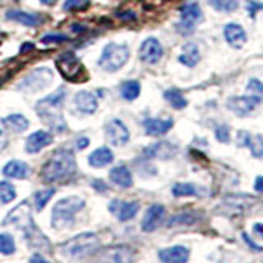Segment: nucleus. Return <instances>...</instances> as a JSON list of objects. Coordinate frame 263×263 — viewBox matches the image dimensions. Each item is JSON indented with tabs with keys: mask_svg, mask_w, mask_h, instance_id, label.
I'll return each instance as SVG.
<instances>
[{
	"mask_svg": "<svg viewBox=\"0 0 263 263\" xmlns=\"http://www.w3.org/2000/svg\"><path fill=\"white\" fill-rule=\"evenodd\" d=\"M66 92L64 89H58L56 92L46 96L36 102V114L46 125L54 132H63L66 128V122L63 119V102Z\"/></svg>",
	"mask_w": 263,
	"mask_h": 263,
	"instance_id": "obj_1",
	"label": "nucleus"
},
{
	"mask_svg": "<svg viewBox=\"0 0 263 263\" xmlns=\"http://www.w3.org/2000/svg\"><path fill=\"white\" fill-rule=\"evenodd\" d=\"M76 173V158L69 150H58L41 170V178L46 183H58L71 178Z\"/></svg>",
	"mask_w": 263,
	"mask_h": 263,
	"instance_id": "obj_2",
	"label": "nucleus"
},
{
	"mask_svg": "<svg viewBox=\"0 0 263 263\" xmlns=\"http://www.w3.org/2000/svg\"><path fill=\"white\" fill-rule=\"evenodd\" d=\"M101 249V240L92 232L79 234L60 245V252L69 258H86Z\"/></svg>",
	"mask_w": 263,
	"mask_h": 263,
	"instance_id": "obj_3",
	"label": "nucleus"
},
{
	"mask_svg": "<svg viewBox=\"0 0 263 263\" xmlns=\"http://www.w3.org/2000/svg\"><path fill=\"white\" fill-rule=\"evenodd\" d=\"M82 208H84V199L79 196H69L58 201L51 212V226L58 230L71 227L76 219V214Z\"/></svg>",
	"mask_w": 263,
	"mask_h": 263,
	"instance_id": "obj_4",
	"label": "nucleus"
},
{
	"mask_svg": "<svg viewBox=\"0 0 263 263\" xmlns=\"http://www.w3.org/2000/svg\"><path fill=\"white\" fill-rule=\"evenodd\" d=\"M130 58V49L127 45L120 43H109L102 49L99 66L107 72H117L127 64Z\"/></svg>",
	"mask_w": 263,
	"mask_h": 263,
	"instance_id": "obj_5",
	"label": "nucleus"
},
{
	"mask_svg": "<svg viewBox=\"0 0 263 263\" xmlns=\"http://www.w3.org/2000/svg\"><path fill=\"white\" fill-rule=\"evenodd\" d=\"M179 16L181 20L176 25L178 31H181L183 35H189L196 30V25L202 20V8L197 2H189L179 7Z\"/></svg>",
	"mask_w": 263,
	"mask_h": 263,
	"instance_id": "obj_6",
	"label": "nucleus"
},
{
	"mask_svg": "<svg viewBox=\"0 0 263 263\" xmlns=\"http://www.w3.org/2000/svg\"><path fill=\"white\" fill-rule=\"evenodd\" d=\"M53 82V71L48 68H38L33 72H30L25 78L16 89L25 90V92H38L41 89H46Z\"/></svg>",
	"mask_w": 263,
	"mask_h": 263,
	"instance_id": "obj_7",
	"label": "nucleus"
},
{
	"mask_svg": "<svg viewBox=\"0 0 263 263\" xmlns=\"http://www.w3.org/2000/svg\"><path fill=\"white\" fill-rule=\"evenodd\" d=\"M56 68L68 81H78V78L82 74V64L72 51H66L58 56Z\"/></svg>",
	"mask_w": 263,
	"mask_h": 263,
	"instance_id": "obj_8",
	"label": "nucleus"
},
{
	"mask_svg": "<svg viewBox=\"0 0 263 263\" xmlns=\"http://www.w3.org/2000/svg\"><path fill=\"white\" fill-rule=\"evenodd\" d=\"M105 138L114 146H123L128 143L130 132L120 119H110L105 123Z\"/></svg>",
	"mask_w": 263,
	"mask_h": 263,
	"instance_id": "obj_9",
	"label": "nucleus"
},
{
	"mask_svg": "<svg viewBox=\"0 0 263 263\" xmlns=\"http://www.w3.org/2000/svg\"><path fill=\"white\" fill-rule=\"evenodd\" d=\"M4 226H16L18 229H27L28 226L33 224V217H31V211H30V204L27 201H23L22 204L16 205L15 209H12L7 214V217L2 222Z\"/></svg>",
	"mask_w": 263,
	"mask_h": 263,
	"instance_id": "obj_10",
	"label": "nucleus"
},
{
	"mask_svg": "<svg viewBox=\"0 0 263 263\" xmlns=\"http://www.w3.org/2000/svg\"><path fill=\"white\" fill-rule=\"evenodd\" d=\"M260 102L261 101L258 97H253L250 94L235 96V97H230L227 101V109L232 110L235 115H238V117H245V115L252 114L255 109H257Z\"/></svg>",
	"mask_w": 263,
	"mask_h": 263,
	"instance_id": "obj_11",
	"label": "nucleus"
},
{
	"mask_svg": "<svg viewBox=\"0 0 263 263\" xmlns=\"http://www.w3.org/2000/svg\"><path fill=\"white\" fill-rule=\"evenodd\" d=\"M138 56L145 64H156L163 58V46L156 38H146L140 45Z\"/></svg>",
	"mask_w": 263,
	"mask_h": 263,
	"instance_id": "obj_12",
	"label": "nucleus"
},
{
	"mask_svg": "<svg viewBox=\"0 0 263 263\" xmlns=\"http://www.w3.org/2000/svg\"><path fill=\"white\" fill-rule=\"evenodd\" d=\"M178 153V146L171 142H158L153 145H148L146 148H143V158L146 160H171L175 158Z\"/></svg>",
	"mask_w": 263,
	"mask_h": 263,
	"instance_id": "obj_13",
	"label": "nucleus"
},
{
	"mask_svg": "<svg viewBox=\"0 0 263 263\" xmlns=\"http://www.w3.org/2000/svg\"><path fill=\"white\" fill-rule=\"evenodd\" d=\"M164 216H166V208L163 204H152L142 219V230L143 232H153L163 224Z\"/></svg>",
	"mask_w": 263,
	"mask_h": 263,
	"instance_id": "obj_14",
	"label": "nucleus"
},
{
	"mask_svg": "<svg viewBox=\"0 0 263 263\" xmlns=\"http://www.w3.org/2000/svg\"><path fill=\"white\" fill-rule=\"evenodd\" d=\"M109 211L117 216L119 220L122 222H127L134 219L138 211H140V204L137 201H119V199H114L109 204Z\"/></svg>",
	"mask_w": 263,
	"mask_h": 263,
	"instance_id": "obj_15",
	"label": "nucleus"
},
{
	"mask_svg": "<svg viewBox=\"0 0 263 263\" xmlns=\"http://www.w3.org/2000/svg\"><path fill=\"white\" fill-rule=\"evenodd\" d=\"M99 258L104 261H114V263H127L134 260V250L127 245H114L101 252Z\"/></svg>",
	"mask_w": 263,
	"mask_h": 263,
	"instance_id": "obj_16",
	"label": "nucleus"
},
{
	"mask_svg": "<svg viewBox=\"0 0 263 263\" xmlns=\"http://www.w3.org/2000/svg\"><path fill=\"white\" fill-rule=\"evenodd\" d=\"M191 257V250L184 245H173L161 249L158 252V258L163 263H186Z\"/></svg>",
	"mask_w": 263,
	"mask_h": 263,
	"instance_id": "obj_17",
	"label": "nucleus"
},
{
	"mask_svg": "<svg viewBox=\"0 0 263 263\" xmlns=\"http://www.w3.org/2000/svg\"><path fill=\"white\" fill-rule=\"evenodd\" d=\"M23 232H25V240H27V243L31 247V249H35V250H49L51 249V243H49L48 237L41 232L35 224H31L27 229H23Z\"/></svg>",
	"mask_w": 263,
	"mask_h": 263,
	"instance_id": "obj_18",
	"label": "nucleus"
},
{
	"mask_svg": "<svg viewBox=\"0 0 263 263\" xmlns=\"http://www.w3.org/2000/svg\"><path fill=\"white\" fill-rule=\"evenodd\" d=\"M175 122L171 117L166 119H145L143 127H145V134L150 137H163L166 135L168 132L173 128Z\"/></svg>",
	"mask_w": 263,
	"mask_h": 263,
	"instance_id": "obj_19",
	"label": "nucleus"
},
{
	"mask_svg": "<svg viewBox=\"0 0 263 263\" xmlns=\"http://www.w3.org/2000/svg\"><path fill=\"white\" fill-rule=\"evenodd\" d=\"M224 38L232 48H242L247 43V33L240 23H227L224 28Z\"/></svg>",
	"mask_w": 263,
	"mask_h": 263,
	"instance_id": "obj_20",
	"label": "nucleus"
},
{
	"mask_svg": "<svg viewBox=\"0 0 263 263\" xmlns=\"http://www.w3.org/2000/svg\"><path fill=\"white\" fill-rule=\"evenodd\" d=\"M51 142H53L51 134H48L45 130H38L27 138V142H25V152L31 153V155L38 153L40 150H43V148L48 146Z\"/></svg>",
	"mask_w": 263,
	"mask_h": 263,
	"instance_id": "obj_21",
	"label": "nucleus"
},
{
	"mask_svg": "<svg viewBox=\"0 0 263 263\" xmlns=\"http://www.w3.org/2000/svg\"><path fill=\"white\" fill-rule=\"evenodd\" d=\"M109 178L115 186L123 187V189H128V187H132V184H134L132 171L125 166V164H117V166H114L109 173Z\"/></svg>",
	"mask_w": 263,
	"mask_h": 263,
	"instance_id": "obj_22",
	"label": "nucleus"
},
{
	"mask_svg": "<svg viewBox=\"0 0 263 263\" xmlns=\"http://www.w3.org/2000/svg\"><path fill=\"white\" fill-rule=\"evenodd\" d=\"M178 61L183 66H186V68H194V66L201 61V51H199V48H197V45L193 43V41L183 45L181 54L178 56Z\"/></svg>",
	"mask_w": 263,
	"mask_h": 263,
	"instance_id": "obj_23",
	"label": "nucleus"
},
{
	"mask_svg": "<svg viewBox=\"0 0 263 263\" xmlns=\"http://www.w3.org/2000/svg\"><path fill=\"white\" fill-rule=\"evenodd\" d=\"M89 164L92 168H104L107 164H110L114 161V152L110 150L109 146H101L94 150L92 153L89 155L87 158Z\"/></svg>",
	"mask_w": 263,
	"mask_h": 263,
	"instance_id": "obj_24",
	"label": "nucleus"
},
{
	"mask_svg": "<svg viewBox=\"0 0 263 263\" xmlns=\"http://www.w3.org/2000/svg\"><path fill=\"white\" fill-rule=\"evenodd\" d=\"M30 166L25 161H20V160H12L8 161L2 173L7 176V178H13V179H25L28 175H30Z\"/></svg>",
	"mask_w": 263,
	"mask_h": 263,
	"instance_id": "obj_25",
	"label": "nucleus"
},
{
	"mask_svg": "<svg viewBox=\"0 0 263 263\" xmlns=\"http://www.w3.org/2000/svg\"><path fill=\"white\" fill-rule=\"evenodd\" d=\"M74 102H76L78 109L84 114H94L97 110V97L89 92V90H81L74 97Z\"/></svg>",
	"mask_w": 263,
	"mask_h": 263,
	"instance_id": "obj_26",
	"label": "nucleus"
},
{
	"mask_svg": "<svg viewBox=\"0 0 263 263\" xmlns=\"http://www.w3.org/2000/svg\"><path fill=\"white\" fill-rule=\"evenodd\" d=\"M253 202L252 196L249 194H242V196H227L222 208H227L229 211H235V216L237 214H242L243 211H247V208Z\"/></svg>",
	"mask_w": 263,
	"mask_h": 263,
	"instance_id": "obj_27",
	"label": "nucleus"
},
{
	"mask_svg": "<svg viewBox=\"0 0 263 263\" xmlns=\"http://www.w3.org/2000/svg\"><path fill=\"white\" fill-rule=\"evenodd\" d=\"M7 18L18 22V23L25 25V27H36V25L43 22V16H40L38 13H28V12H22V10L7 12Z\"/></svg>",
	"mask_w": 263,
	"mask_h": 263,
	"instance_id": "obj_28",
	"label": "nucleus"
},
{
	"mask_svg": "<svg viewBox=\"0 0 263 263\" xmlns=\"http://www.w3.org/2000/svg\"><path fill=\"white\" fill-rule=\"evenodd\" d=\"M201 219V216L197 212H181V214H176V216H173L168 219L166 226L168 227H183V226H194L197 224Z\"/></svg>",
	"mask_w": 263,
	"mask_h": 263,
	"instance_id": "obj_29",
	"label": "nucleus"
},
{
	"mask_svg": "<svg viewBox=\"0 0 263 263\" xmlns=\"http://www.w3.org/2000/svg\"><path fill=\"white\" fill-rule=\"evenodd\" d=\"M163 97H164V101L176 110H183L187 105V99L184 97V94L181 92L179 89H166L163 92Z\"/></svg>",
	"mask_w": 263,
	"mask_h": 263,
	"instance_id": "obj_30",
	"label": "nucleus"
},
{
	"mask_svg": "<svg viewBox=\"0 0 263 263\" xmlns=\"http://www.w3.org/2000/svg\"><path fill=\"white\" fill-rule=\"evenodd\" d=\"M140 92H142V86H140V82L135 79L123 81L120 84V96L125 99V101H135L140 96Z\"/></svg>",
	"mask_w": 263,
	"mask_h": 263,
	"instance_id": "obj_31",
	"label": "nucleus"
},
{
	"mask_svg": "<svg viewBox=\"0 0 263 263\" xmlns=\"http://www.w3.org/2000/svg\"><path fill=\"white\" fill-rule=\"evenodd\" d=\"M5 127H8L12 132H25L28 127H30V122L28 119L25 117L22 114H12L8 115V117L4 120Z\"/></svg>",
	"mask_w": 263,
	"mask_h": 263,
	"instance_id": "obj_32",
	"label": "nucleus"
},
{
	"mask_svg": "<svg viewBox=\"0 0 263 263\" xmlns=\"http://www.w3.org/2000/svg\"><path fill=\"white\" fill-rule=\"evenodd\" d=\"M209 5L214 10L222 12V13H232L238 8V0H208Z\"/></svg>",
	"mask_w": 263,
	"mask_h": 263,
	"instance_id": "obj_33",
	"label": "nucleus"
},
{
	"mask_svg": "<svg viewBox=\"0 0 263 263\" xmlns=\"http://www.w3.org/2000/svg\"><path fill=\"white\" fill-rule=\"evenodd\" d=\"M171 193L175 197H187V196H197V187L193 183H176L171 187Z\"/></svg>",
	"mask_w": 263,
	"mask_h": 263,
	"instance_id": "obj_34",
	"label": "nucleus"
},
{
	"mask_svg": "<svg viewBox=\"0 0 263 263\" xmlns=\"http://www.w3.org/2000/svg\"><path fill=\"white\" fill-rule=\"evenodd\" d=\"M16 197V191L13 184L8 181H0V204H8Z\"/></svg>",
	"mask_w": 263,
	"mask_h": 263,
	"instance_id": "obj_35",
	"label": "nucleus"
},
{
	"mask_svg": "<svg viewBox=\"0 0 263 263\" xmlns=\"http://www.w3.org/2000/svg\"><path fill=\"white\" fill-rule=\"evenodd\" d=\"M53 194H54V189H53V187L36 191L35 196H33V199H35V208H36V211H41V209H43L45 205L49 202V199L53 197Z\"/></svg>",
	"mask_w": 263,
	"mask_h": 263,
	"instance_id": "obj_36",
	"label": "nucleus"
},
{
	"mask_svg": "<svg viewBox=\"0 0 263 263\" xmlns=\"http://www.w3.org/2000/svg\"><path fill=\"white\" fill-rule=\"evenodd\" d=\"M250 150L253 158H263V137L261 135H252L250 143L247 146Z\"/></svg>",
	"mask_w": 263,
	"mask_h": 263,
	"instance_id": "obj_37",
	"label": "nucleus"
},
{
	"mask_svg": "<svg viewBox=\"0 0 263 263\" xmlns=\"http://www.w3.org/2000/svg\"><path fill=\"white\" fill-rule=\"evenodd\" d=\"M247 94L258 97L260 101H263V81L257 78H250L249 82H247Z\"/></svg>",
	"mask_w": 263,
	"mask_h": 263,
	"instance_id": "obj_38",
	"label": "nucleus"
},
{
	"mask_svg": "<svg viewBox=\"0 0 263 263\" xmlns=\"http://www.w3.org/2000/svg\"><path fill=\"white\" fill-rule=\"evenodd\" d=\"M15 252V242L10 234H0V253L12 255Z\"/></svg>",
	"mask_w": 263,
	"mask_h": 263,
	"instance_id": "obj_39",
	"label": "nucleus"
},
{
	"mask_svg": "<svg viewBox=\"0 0 263 263\" xmlns=\"http://www.w3.org/2000/svg\"><path fill=\"white\" fill-rule=\"evenodd\" d=\"M89 5V0H66L63 8L66 12H72V10H82Z\"/></svg>",
	"mask_w": 263,
	"mask_h": 263,
	"instance_id": "obj_40",
	"label": "nucleus"
},
{
	"mask_svg": "<svg viewBox=\"0 0 263 263\" xmlns=\"http://www.w3.org/2000/svg\"><path fill=\"white\" fill-rule=\"evenodd\" d=\"M214 135H216V140L220 143H229L230 142V130L227 125H219L214 132Z\"/></svg>",
	"mask_w": 263,
	"mask_h": 263,
	"instance_id": "obj_41",
	"label": "nucleus"
},
{
	"mask_svg": "<svg viewBox=\"0 0 263 263\" xmlns=\"http://www.w3.org/2000/svg\"><path fill=\"white\" fill-rule=\"evenodd\" d=\"M242 240H243V243L249 247L252 252H258V253L263 252V245H260L258 242H255L253 237H250L247 232H242Z\"/></svg>",
	"mask_w": 263,
	"mask_h": 263,
	"instance_id": "obj_42",
	"label": "nucleus"
},
{
	"mask_svg": "<svg viewBox=\"0 0 263 263\" xmlns=\"http://www.w3.org/2000/svg\"><path fill=\"white\" fill-rule=\"evenodd\" d=\"M250 138H252L250 132H247V130H238V132H237V137H235V142H237L238 146H242V148H243V146H249Z\"/></svg>",
	"mask_w": 263,
	"mask_h": 263,
	"instance_id": "obj_43",
	"label": "nucleus"
},
{
	"mask_svg": "<svg viewBox=\"0 0 263 263\" xmlns=\"http://www.w3.org/2000/svg\"><path fill=\"white\" fill-rule=\"evenodd\" d=\"M41 41L43 43H64V41H68V36L61 35V33H58V35H45L41 36Z\"/></svg>",
	"mask_w": 263,
	"mask_h": 263,
	"instance_id": "obj_44",
	"label": "nucleus"
},
{
	"mask_svg": "<svg viewBox=\"0 0 263 263\" xmlns=\"http://www.w3.org/2000/svg\"><path fill=\"white\" fill-rule=\"evenodd\" d=\"M7 142H8V138H7V132H5V123H4V120H0V152L7 146Z\"/></svg>",
	"mask_w": 263,
	"mask_h": 263,
	"instance_id": "obj_45",
	"label": "nucleus"
},
{
	"mask_svg": "<svg viewBox=\"0 0 263 263\" xmlns=\"http://www.w3.org/2000/svg\"><path fill=\"white\" fill-rule=\"evenodd\" d=\"M252 234H253V237L257 238H260V240H263V222H255L253 224V227H252Z\"/></svg>",
	"mask_w": 263,
	"mask_h": 263,
	"instance_id": "obj_46",
	"label": "nucleus"
},
{
	"mask_svg": "<svg viewBox=\"0 0 263 263\" xmlns=\"http://www.w3.org/2000/svg\"><path fill=\"white\" fill-rule=\"evenodd\" d=\"M92 187L97 189V191H101V193L107 191V184L104 183V181H101V179H92Z\"/></svg>",
	"mask_w": 263,
	"mask_h": 263,
	"instance_id": "obj_47",
	"label": "nucleus"
},
{
	"mask_svg": "<svg viewBox=\"0 0 263 263\" xmlns=\"http://www.w3.org/2000/svg\"><path fill=\"white\" fill-rule=\"evenodd\" d=\"M255 191H257V193H263V176H257V178H255Z\"/></svg>",
	"mask_w": 263,
	"mask_h": 263,
	"instance_id": "obj_48",
	"label": "nucleus"
},
{
	"mask_svg": "<svg viewBox=\"0 0 263 263\" xmlns=\"http://www.w3.org/2000/svg\"><path fill=\"white\" fill-rule=\"evenodd\" d=\"M119 16L122 20H135V13L134 12H123V13H119Z\"/></svg>",
	"mask_w": 263,
	"mask_h": 263,
	"instance_id": "obj_49",
	"label": "nucleus"
},
{
	"mask_svg": "<svg viewBox=\"0 0 263 263\" xmlns=\"http://www.w3.org/2000/svg\"><path fill=\"white\" fill-rule=\"evenodd\" d=\"M87 145H89V138L82 137V138L78 140V148H79V150H82V148H86Z\"/></svg>",
	"mask_w": 263,
	"mask_h": 263,
	"instance_id": "obj_50",
	"label": "nucleus"
},
{
	"mask_svg": "<svg viewBox=\"0 0 263 263\" xmlns=\"http://www.w3.org/2000/svg\"><path fill=\"white\" fill-rule=\"evenodd\" d=\"M31 261H46V258L40 257V255H35V257H31Z\"/></svg>",
	"mask_w": 263,
	"mask_h": 263,
	"instance_id": "obj_51",
	"label": "nucleus"
},
{
	"mask_svg": "<svg viewBox=\"0 0 263 263\" xmlns=\"http://www.w3.org/2000/svg\"><path fill=\"white\" fill-rule=\"evenodd\" d=\"M40 2H41V4H45V5H53V4L56 2V0H40Z\"/></svg>",
	"mask_w": 263,
	"mask_h": 263,
	"instance_id": "obj_52",
	"label": "nucleus"
},
{
	"mask_svg": "<svg viewBox=\"0 0 263 263\" xmlns=\"http://www.w3.org/2000/svg\"><path fill=\"white\" fill-rule=\"evenodd\" d=\"M25 49H33V45H31V43H30V45H25V46L22 48V53L25 51Z\"/></svg>",
	"mask_w": 263,
	"mask_h": 263,
	"instance_id": "obj_53",
	"label": "nucleus"
}]
</instances>
